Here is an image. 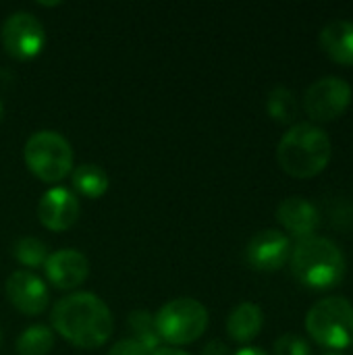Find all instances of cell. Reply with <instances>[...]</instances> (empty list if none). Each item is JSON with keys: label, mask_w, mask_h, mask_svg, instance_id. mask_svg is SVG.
<instances>
[{"label": "cell", "mask_w": 353, "mask_h": 355, "mask_svg": "<svg viewBox=\"0 0 353 355\" xmlns=\"http://www.w3.org/2000/svg\"><path fill=\"white\" fill-rule=\"evenodd\" d=\"M52 329L81 349L102 347L114 329L110 308L94 293L79 291L58 300L52 308Z\"/></svg>", "instance_id": "1"}, {"label": "cell", "mask_w": 353, "mask_h": 355, "mask_svg": "<svg viewBox=\"0 0 353 355\" xmlns=\"http://www.w3.org/2000/svg\"><path fill=\"white\" fill-rule=\"evenodd\" d=\"M333 156V144L325 129L312 123H295L287 129L277 146L281 168L295 179L320 175Z\"/></svg>", "instance_id": "2"}, {"label": "cell", "mask_w": 353, "mask_h": 355, "mask_svg": "<svg viewBox=\"0 0 353 355\" xmlns=\"http://www.w3.org/2000/svg\"><path fill=\"white\" fill-rule=\"evenodd\" d=\"M291 272L293 277L310 289L325 291L337 287L345 277V256L337 243L327 237H306L300 239L291 250Z\"/></svg>", "instance_id": "3"}, {"label": "cell", "mask_w": 353, "mask_h": 355, "mask_svg": "<svg viewBox=\"0 0 353 355\" xmlns=\"http://www.w3.org/2000/svg\"><path fill=\"white\" fill-rule=\"evenodd\" d=\"M306 331L325 349L353 347V306L347 297L333 295L316 302L306 314Z\"/></svg>", "instance_id": "4"}, {"label": "cell", "mask_w": 353, "mask_h": 355, "mask_svg": "<svg viewBox=\"0 0 353 355\" xmlns=\"http://www.w3.org/2000/svg\"><path fill=\"white\" fill-rule=\"evenodd\" d=\"M27 168L44 183L62 181L73 168V148L56 131L42 129L29 135L23 148Z\"/></svg>", "instance_id": "5"}, {"label": "cell", "mask_w": 353, "mask_h": 355, "mask_svg": "<svg viewBox=\"0 0 353 355\" xmlns=\"http://www.w3.org/2000/svg\"><path fill=\"white\" fill-rule=\"evenodd\" d=\"M154 327L160 341L171 347L198 341L208 329V310L191 297H177L154 314Z\"/></svg>", "instance_id": "6"}, {"label": "cell", "mask_w": 353, "mask_h": 355, "mask_svg": "<svg viewBox=\"0 0 353 355\" xmlns=\"http://www.w3.org/2000/svg\"><path fill=\"white\" fill-rule=\"evenodd\" d=\"M0 40L4 50L19 60L35 58L44 46H46V29L42 21L27 12V10H15L8 15L0 29Z\"/></svg>", "instance_id": "7"}, {"label": "cell", "mask_w": 353, "mask_h": 355, "mask_svg": "<svg viewBox=\"0 0 353 355\" xmlns=\"http://www.w3.org/2000/svg\"><path fill=\"white\" fill-rule=\"evenodd\" d=\"M352 85L335 75L316 79L304 96V108L312 121L329 123L339 119L352 104Z\"/></svg>", "instance_id": "8"}, {"label": "cell", "mask_w": 353, "mask_h": 355, "mask_svg": "<svg viewBox=\"0 0 353 355\" xmlns=\"http://www.w3.org/2000/svg\"><path fill=\"white\" fill-rule=\"evenodd\" d=\"M246 258L254 270H262V272L281 270L291 258V241L279 229H264L256 233L248 243Z\"/></svg>", "instance_id": "9"}, {"label": "cell", "mask_w": 353, "mask_h": 355, "mask_svg": "<svg viewBox=\"0 0 353 355\" xmlns=\"http://www.w3.org/2000/svg\"><path fill=\"white\" fill-rule=\"evenodd\" d=\"M8 302L25 316H37L46 312L50 304V293L46 283L29 272V270H15L4 285Z\"/></svg>", "instance_id": "10"}, {"label": "cell", "mask_w": 353, "mask_h": 355, "mask_svg": "<svg viewBox=\"0 0 353 355\" xmlns=\"http://www.w3.org/2000/svg\"><path fill=\"white\" fill-rule=\"evenodd\" d=\"M81 206L77 196L67 187H52L48 189L42 200L37 202V218L50 231H67L79 218Z\"/></svg>", "instance_id": "11"}, {"label": "cell", "mask_w": 353, "mask_h": 355, "mask_svg": "<svg viewBox=\"0 0 353 355\" xmlns=\"http://www.w3.org/2000/svg\"><path fill=\"white\" fill-rule=\"evenodd\" d=\"M46 279L56 289H75L89 275L87 258L77 250H58L48 256L44 264Z\"/></svg>", "instance_id": "12"}, {"label": "cell", "mask_w": 353, "mask_h": 355, "mask_svg": "<svg viewBox=\"0 0 353 355\" xmlns=\"http://www.w3.org/2000/svg\"><path fill=\"white\" fill-rule=\"evenodd\" d=\"M277 220L283 225V229L298 237L300 239H306V237H312L320 225V212L318 208L302 198V196H291V198H285L279 208H277Z\"/></svg>", "instance_id": "13"}, {"label": "cell", "mask_w": 353, "mask_h": 355, "mask_svg": "<svg viewBox=\"0 0 353 355\" xmlns=\"http://www.w3.org/2000/svg\"><path fill=\"white\" fill-rule=\"evenodd\" d=\"M322 50L339 64L353 67V21L335 19L320 31Z\"/></svg>", "instance_id": "14"}, {"label": "cell", "mask_w": 353, "mask_h": 355, "mask_svg": "<svg viewBox=\"0 0 353 355\" xmlns=\"http://www.w3.org/2000/svg\"><path fill=\"white\" fill-rule=\"evenodd\" d=\"M262 327H264V312L260 306L252 302L239 304L229 314V320H227V333L237 343H250L252 339L260 335Z\"/></svg>", "instance_id": "15"}, {"label": "cell", "mask_w": 353, "mask_h": 355, "mask_svg": "<svg viewBox=\"0 0 353 355\" xmlns=\"http://www.w3.org/2000/svg\"><path fill=\"white\" fill-rule=\"evenodd\" d=\"M71 181H73V187L75 191H79L81 196L89 198V200H96L100 196L106 193L108 189V173L98 166V164H81L73 171L71 175Z\"/></svg>", "instance_id": "16"}, {"label": "cell", "mask_w": 353, "mask_h": 355, "mask_svg": "<svg viewBox=\"0 0 353 355\" xmlns=\"http://www.w3.org/2000/svg\"><path fill=\"white\" fill-rule=\"evenodd\" d=\"M52 347H54V333L46 324H31L17 339L19 355H46L50 354Z\"/></svg>", "instance_id": "17"}, {"label": "cell", "mask_w": 353, "mask_h": 355, "mask_svg": "<svg viewBox=\"0 0 353 355\" xmlns=\"http://www.w3.org/2000/svg\"><path fill=\"white\" fill-rule=\"evenodd\" d=\"M266 108H268V114L277 121V123H293V119L298 116V100H295V94L285 87V85H277L270 94H268V100H266Z\"/></svg>", "instance_id": "18"}, {"label": "cell", "mask_w": 353, "mask_h": 355, "mask_svg": "<svg viewBox=\"0 0 353 355\" xmlns=\"http://www.w3.org/2000/svg\"><path fill=\"white\" fill-rule=\"evenodd\" d=\"M12 254L15 258L23 264V266H29V268H37V266H44L46 260H48V248L42 239L37 237H23L15 243L12 248Z\"/></svg>", "instance_id": "19"}, {"label": "cell", "mask_w": 353, "mask_h": 355, "mask_svg": "<svg viewBox=\"0 0 353 355\" xmlns=\"http://www.w3.org/2000/svg\"><path fill=\"white\" fill-rule=\"evenodd\" d=\"M129 327L135 331V339L141 341L150 352H156L160 347V337L154 327V318L146 310H137L129 314Z\"/></svg>", "instance_id": "20"}, {"label": "cell", "mask_w": 353, "mask_h": 355, "mask_svg": "<svg viewBox=\"0 0 353 355\" xmlns=\"http://www.w3.org/2000/svg\"><path fill=\"white\" fill-rule=\"evenodd\" d=\"M275 355H312V349L304 337L285 333L275 341Z\"/></svg>", "instance_id": "21"}, {"label": "cell", "mask_w": 353, "mask_h": 355, "mask_svg": "<svg viewBox=\"0 0 353 355\" xmlns=\"http://www.w3.org/2000/svg\"><path fill=\"white\" fill-rule=\"evenodd\" d=\"M154 352H150L141 341H137L135 337H129V339H121L117 341L108 355H152Z\"/></svg>", "instance_id": "22"}, {"label": "cell", "mask_w": 353, "mask_h": 355, "mask_svg": "<svg viewBox=\"0 0 353 355\" xmlns=\"http://www.w3.org/2000/svg\"><path fill=\"white\" fill-rule=\"evenodd\" d=\"M204 355H229V347L223 341H210L204 347Z\"/></svg>", "instance_id": "23"}, {"label": "cell", "mask_w": 353, "mask_h": 355, "mask_svg": "<svg viewBox=\"0 0 353 355\" xmlns=\"http://www.w3.org/2000/svg\"><path fill=\"white\" fill-rule=\"evenodd\" d=\"M152 355H189V354H185V352H181V349H177V347H158L156 352Z\"/></svg>", "instance_id": "24"}, {"label": "cell", "mask_w": 353, "mask_h": 355, "mask_svg": "<svg viewBox=\"0 0 353 355\" xmlns=\"http://www.w3.org/2000/svg\"><path fill=\"white\" fill-rule=\"evenodd\" d=\"M235 355H268L264 349H260V347H243V349H239Z\"/></svg>", "instance_id": "25"}, {"label": "cell", "mask_w": 353, "mask_h": 355, "mask_svg": "<svg viewBox=\"0 0 353 355\" xmlns=\"http://www.w3.org/2000/svg\"><path fill=\"white\" fill-rule=\"evenodd\" d=\"M2 114H4V106H2V100H0V121H2Z\"/></svg>", "instance_id": "26"}, {"label": "cell", "mask_w": 353, "mask_h": 355, "mask_svg": "<svg viewBox=\"0 0 353 355\" xmlns=\"http://www.w3.org/2000/svg\"><path fill=\"white\" fill-rule=\"evenodd\" d=\"M325 355H343V354H339V352H327Z\"/></svg>", "instance_id": "27"}, {"label": "cell", "mask_w": 353, "mask_h": 355, "mask_svg": "<svg viewBox=\"0 0 353 355\" xmlns=\"http://www.w3.org/2000/svg\"><path fill=\"white\" fill-rule=\"evenodd\" d=\"M0 341H2V335H0Z\"/></svg>", "instance_id": "28"}]
</instances>
